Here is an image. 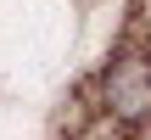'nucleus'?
<instances>
[{
	"instance_id": "nucleus-2",
	"label": "nucleus",
	"mask_w": 151,
	"mask_h": 140,
	"mask_svg": "<svg viewBox=\"0 0 151 140\" xmlns=\"http://www.w3.org/2000/svg\"><path fill=\"white\" fill-rule=\"evenodd\" d=\"M129 45L151 51V0H140V6H134V22H129Z\"/></svg>"
},
{
	"instance_id": "nucleus-1",
	"label": "nucleus",
	"mask_w": 151,
	"mask_h": 140,
	"mask_svg": "<svg viewBox=\"0 0 151 140\" xmlns=\"http://www.w3.org/2000/svg\"><path fill=\"white\" fill-rule=\"evenodd\" d=\"M101 101H106V118H112L118 129L146 123V118H151V51L129 45V51L106 67V79H101Z\"/></svg>"
}]
</instances>
